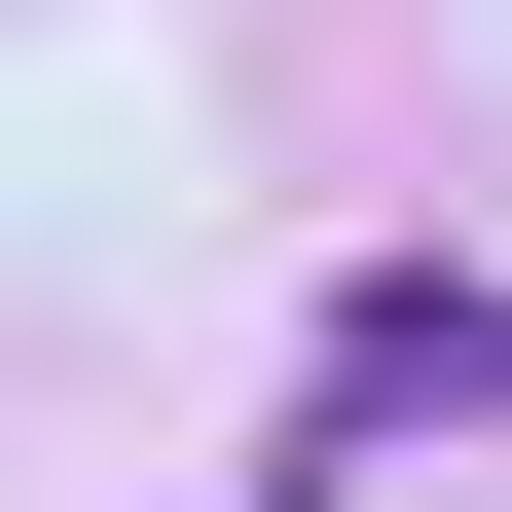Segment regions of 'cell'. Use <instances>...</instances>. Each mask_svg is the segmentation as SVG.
Wrapping results in <instances>:
<instances>
[{"mask_svg": "<svg viewBox=\"0 0 512 512\" xmlns=\"http://www.w3.org/2000/svg\"><path fill=\"white\" fill-rule=\"evenodd\" d=\"M476 403H512V293H439V256H403V293L330 330V403H293V439H476Z\"/></svg>", "mask_w": 512, "mask_h": 512, "instance_id": "1", "label": "cell"}]
</instances>
